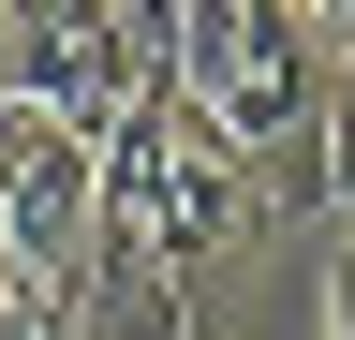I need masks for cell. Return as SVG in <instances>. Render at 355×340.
Returning <instances> with one entry per match:
<instances>
[{"instance_id":"7a4b0ae2","label":"cell","mask_w":355,"mask_h":340,"mask_svg":"<svg viewBox=\"0 0 355 340\" xmlns=\"http://www.w3.org/2000/svg\"><path fill=\"white\" fill-rule=\"evenodd\" d=\"M163 74L237 134L252 178L326 163V74H340L326 0H163Z\"/></svg>"},{"instance_id":"277c9868","label":"cell","mask_w":355,"mask_h":340,"mask_svg":"<svg viewBox=\"0 0 355 340\" xmlns=\"http://www.w3.org/2000/svg\"><path fill=\"white\" fill-rule=\"evenodd\" d=\"M0 267L60 296H89V267H104V148L15 104H0Z\"/></svg>"},{"instance_id":"6da1fadb","label":"cell","mask_w":355,"mask_h":340,"mask_svg":"<svg viewBox=\"0 0 355 340\" xmlns=\"http://www.w3.org/2000/svg\"><path fill=\"white\" fill-rule=\"evenodd\" d=\"M237 237H252V163H237V134L163 74V89L104 134V267H89V281H163V296H178L193 267H222Z\"/></svg>"},{"instance_id":"ba28073f","label":"cell","mask_w":355,"mask_h":340,"mask_svg":"<svg viewBox=\"0 0 355 340\" xmlns=\"http://www.w3.org/2000/svg\"><path fill=\"white\" fill-rule=\"evenodd\" d=\"M15 15H44V0H0V30H15Z\"/></svg>"},{"instance_id":"8992f818","label":"cell","mask_w":355,"mask_h":340,"mask_svg":"<svg viewBox=\"0 0 355 340\" xmlns=\"http://www.w3.org/2000/svg\"><path fill=\"white\" fill-rule=\"evenodd\" d=\"M326 178H340V207H355V30H340V74H326Z\"/></svg>"},{"instance_id":"5b68a950","label":"cell","mask_w":355,"mask_h":340,"mask_svg":"<svg viewBox=\"0 0 355 340\" xmlns=\"http://www.w3.org/2000/svg\"><path fill=\"white\" fill-rule=\"evenodd\" d=\"M74 311H89V296H60V281H15V267H0V340H74Z\"/></svg>"},{"instance_id":"52a82bcc","label":"cell","mask_w":355,"mask_h":340,"mask_svg":"<svg viewBox=\"0 0 355 340\" xmlns=\"http://www.w3.org/2000/svg\"><path fill=\"white\" fill-rule=\"evenodd\" d=\"M326 340H355V237H340V267H326Z\"/></svg>"},{"instance_id":"9c48e42d","label":"cell","mask_w":355,"mask_h":340,"mask_svg":"<svg viewBox=\"0 0 355 340\" xmlns=\"http://www.w3.org/2000/svg\"><path fill=\"white\" fill-rule=\"evenodd\" d=\"M133 15H148V30H163V0H133Z\"/></svg>"},{"instance_id":"3957f363","label":"cell","mask_w":355,"mask_h":340,"mask_svg":"<svg viewBox=\"0 0 355 340\" xmlns=\"http://www.w3.org/2000/svg\"><path fill=\"white\" fill-rule=\"evenodd\" d=\"M148 89H163V30L133 15V0H44V15L0 30V104L60 118V134H89V148H104Z\"/></svg>"}]
</instances>
